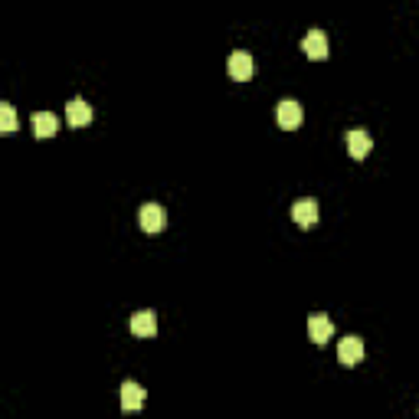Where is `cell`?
I'll list each match as a JSON object with an SVG mask.
<instances>
[{"mask_svg":"<svg viewBox=\"0 0 419 419\" xmlns=\"http://www.w3.org/2000/svg\"><path fill=\"white\" fill-rule=\"evenodd\" d=\"M360 357H364V341L360 337H344L341 347H337V360H341L344 367H354V364H360Z\"/></svg>","mask_w":419,"mask_h":419,"instance_id":"obj_6","label":"cell"},{"mask_svg":"<svg viewBox=\"0 0 419 419\" xmlns=\"http://www.w3.org/2000/svg\"><path fill=\"white\" fill-rule=\"evenodd\" d=\"M17 131V111H13V105L0 102V135H13Z\"/></svg>","mask_w":419,"mask_h":419,"instance_id":"obj_13","label":"cell"},{"mask_svg":"<svg viewBox=\"0 0 419 419\" xmlns=\"http://www.w3.org/2000/svg\"><path fill=\"white\" fill-rule=\"evenodd\" d=\"M301 50H305V56L315 60V62L328 60V36L321 33V30H311V33L301 40Z\"/></svg>","mask_w":419,"mask_h":419,"instance_id":"obj_5","label":"cell"},{"mask_svg":"<svg viewBox=\"0 0 419 419\" xmlns=\"http://www.w3.org/2000/svg\"><path fill=\"white\" fill-rule=\"evenodd\" d=\"M370 147H374L370 131H364V128H351V131H347V151H351L354 161H364V157L370 155Z\"/></svg>","mask_w":419,"mask_h":419,"instance_id":"obj_4","label":"cell"},{"mask_svg":"<svg viewBox=\"0 0 419 419\" xmlns=\"http://www.w3.org/2000/svg\"><path fill=\"white\" fill-rule=\"evenodd\" d=\"M145 406V390L138 384H131V380H125L121 384V410L131 413V410H141Z\"/></svg>","mask_w":419,"mask_h":419,"instance_id":"obj_10","label":"cell"},{"mask_svg":"<svg viewBox=\"0 0 419 419\" xmlns=\"http://www.w3.org/2000/svg\"><path fill=\"white\" fill-rule=\"evenodd\" d=\"M291 220L298 223V226H315L318 223V203L311 197L295 200V206H291Z\"/></svg>","mask_w":419,"mask_h":419,"instance_id":"obj_8","label":"cell"},{"mask_svg":"<svg viewBox=\"0 0 419 419\" xmlns=\"http://www.w3.org/2000/svg\"><path fill=\"white\" fill-rule=\"evenodd\" d=\"M226 69H230V76L236 79V82H249L252 79V72H256V62H252V56L249 52H233L230 62H226Z\"/></svg>","mask_w":419,"mask_h":419,"instance_id":"obj_3","label":"cell"},{"mask_svg":"<svg viewBox=\"0 0 419 419\" xmlns=\"http://www.w3.org/2000/svg\"><path fill=\"white\" fill-rule=\"evenodd\" d=\"M66 121L72 128H86L89 121H92V108H89L86 99H72V102L66 105Z\"/></svg>","mask_w":419,"mask_h":419,"instance_id":"obj_7","label":"cell"},{"mask_svg":"<svg viewBox=\"0 0 419 419\" xmlns=\"http://www.w3.org/2000/svg\"><path fill=\"white\" fill-rule=\"evenodd\" d=\"M128 328L138 337H151V334H157V315L155 311H138V315H131Z\"/></svg>","mask_w":419,"mask_h":419,"instance_id":"obj_9","label":"cell"},{"mask_svg":"<svg viewBox=\"0 0 419 419\" xmlns=\"http://www.w3.org/2000/svg\"><path fill=\"white\" fill-rule=\"evenodd\" d=\"M164 226H167V210H164L161 203H145L141 206V230L151 233V236H157Z\"/></svg>","mask_w":419,"mask_h":419,"instance_id":"obj_1","label":"cell"},{"mask_svg":"<svg viewBox=\"0 0 419 419\" xmlns=\"http://www.w3.org/2000/svg\"><path fill=\"white\" fill-rule=\"evenodd\" d=\"M275 118H279V125H282L285 131H295L301 125V118H305V115H301V105L295 102V99H282V102H279V108H275Z\"/></svg>","mask_w":419,"mask_h":419,"instance_id":"obj_2","label":"cell"},{"mask_svg":"<svg viewBox=\"0 0 419 419\" xmlns=\"http://www.w3.org/2000/svg\"><path fill=\"white\" fill-rule=\"evenodd\" d=\"M60 131V118L52 111H36L33 115V135L36 138H52Z\"/></svg>","mask_w":419,"mask_h":419,"instance_id":"obj_12","label":"cell"},{"mask_svg":"<svg viewBox=\"0 0 419 419\" xmlns=\"http://www.w3.org/2000/svg\"><path fill=\"white\" fill-rule=\"evenodd\" d=\"M331 334H334V325L328 321L325 315H311L308 318V337L315 344H328L331 341Z\"/></svg>","mask_w":419,"mask_h":419,"instance_id":"obj_11","label":"cell"}]
</instances>
